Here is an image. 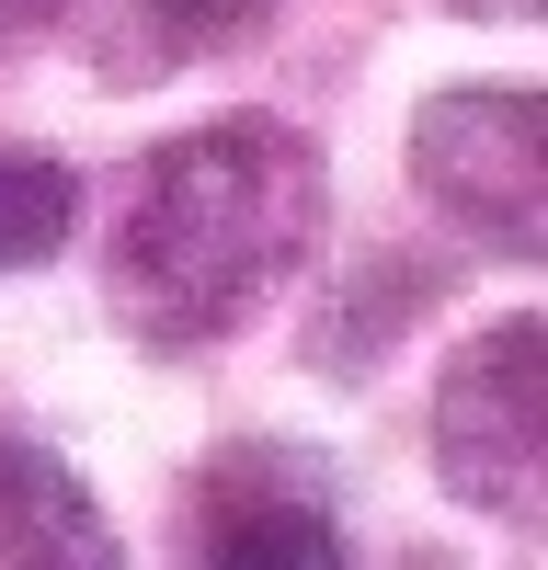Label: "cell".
I'll use <instances>...</instances> for the list:
<instances>
[{
	"label": "cell",
	"mask_w": 548,
	"mask_h": 570,
	"mask_svg": "<svg viewBox=\"0 0 548 570\" xmlns=\"http://www.w3.org/2000/svg\"><path fill=\"white\" fill-rule=\"evenodd\" d=\"M0 570H126L115 513L35 434H0Z\"/></svg>",
	"instance_id": "cell-5"
},
{
	"label": "cell",
	"mask_w": 548,
	"mask_h": 570,
	"mask_svg": "<svg viewBox=\"0 0 548 570\" xmlns=\"http://www.w3.org/2000/svg\"><path fill=\"white\" fill-rule=\"evenodd\" d=\"M69 228H80V171L58 149H12V137H0V274L58 263Z\"/></svg>",
	"instance_id": "cell-7"
},
{
	"label": "cell",
	"mask_w": 548,
	"mask_h": 570,
	"mask_svg": "<svg viewBox=\"0 0 548 570\" xmlns=\"http://www.w3.org/2000/svg\"><path fill=\"white\" fill-rule=\"evenodd\" d=\"M80 0H0V46H23V35H46V23H69Z\"/></svg>",
	"instance_id": "cell-8"
},
{
	"label": "cell",
	"mask_w": 548,
	"mask_h": 570,
	"mask_svg": "<svg viewBox=\"0 0 548 570\" xmlns=\"http://www.w3.org/2000/svg\"><path fill=\"white\" fill-rule=\"evenodd\" d=\"M434 480L469 513H515L537 525V480H548V320L515 308L469 331L434 376Z\"/></svg>",
	"instance_id": "cell-3"
},
{
	"label": "cell",
	"mask_w": 548,
	"mask_h": 570,
	"mask_svg": "<svg viewBox=\"0 0 548 570\" xmlns=\"http://www.w3.org/2000/svg\"><path fill=\"white\" fill-rule=\"evenodd\" d=\"M411 183L457 217L480 252L537 263L548 252V91L537 80H457L411 115Z\"/></svg>",
	"instance_id": "cell-2"
},
{
	"label": "cell",
	"mask_w": 548,
	"mask_h": 570,
	"mask_svg": "<svg viewBox=\"0 0 548 570\" xmlns=\"http://www.w3.org/2000/svg\"><path fill=\"white\" fill-rule=\"evenodd\" d=\"M91 69L104 80H172V69H195L217 58V46H241L274 23V0H91Z\"/></svg>",
	"instance_id": "cell-6"
},
{
	"label": "cell",
	"mask_w": 548,
	"mask_h": 570,
	"mask_svg": "<svg viewBox=\"0 0 548 570\" xmlns=\"http://www.w3.org/2000/svg\"><path fill=\"white\" fill-rule=\"evenodd\" d=\"M320 491H332L320 468H274V456L228 468L195 513V570H354L343 513Z\"/></svg>",
	"instance_id": "cell-4"
},
{
	"label": "cell",
	"mask_w": 548,
	"mask_h": 570,
	"mask_svg": "<svg viewBox=\"0 0 548 570\" xmlns=\"http://www.w3.org/2000/svg\"><path fill=\"white\" fill-rule=\"evenodd\" d=\"M320 206H332V183H320V149L286 115L183 126L126 183V217H115V252H104L115 320L160 354L228 343L297 274V252L320 240Z\"/></svg>",
	"instance_id": "cell-1"
}]
</instances>
